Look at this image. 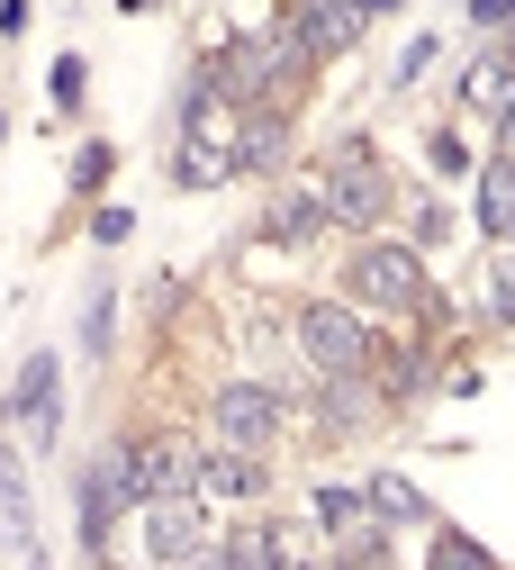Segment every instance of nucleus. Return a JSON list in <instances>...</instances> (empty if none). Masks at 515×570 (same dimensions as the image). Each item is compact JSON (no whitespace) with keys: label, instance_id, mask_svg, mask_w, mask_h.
I'll return each mask as SVG.
<instances>
[{"label":"nucleus","instance_id":"obj_14","mask_svg":"<svg viewBox=\"0 0 515 570\" xmlns=\"http://www.w3.org/2000/svg\"><path fill=\"white\" fill-rule=\"evenodd\" d=\"M317 227H326V199H317V190H280L271 218H263V236H280V245H299V236H317Z\"/></svg>","mask_w":515,"mask_h":570},{"label":"nucleus","instance_id":"obj_26","mask_svg":"<svg viewBox=\"0 0 515 570\" xmlns=\"http://www.w3.org/2000/svg\"><path fill=\"white\" fill-rule=\"evenodd\" d=\"M28 28V0H0V37H19Z\"/></svg>","mask_w":515,"mask_h":570},{"label":"nucleus","instance_id":"obj_4","mask_svg":"<svg viewBox=\"0 0 515 570\" xmlns=\"http://www.w3.org/2000/svg\"><path fill=\"white\" fill-rule=\"evenodd\" d=\"M317 199H326V218H344V227H372L380 208H389V173H380L372 155H362V136H353V146H344V155L326 164Z\"/></svg>","mask_w":515,"mask_h":570},{"label":"nucleus","instance_id":"obj_8","mask_svg":"<svg viewBox=\"0 0 515 570\" xmlns=\"http://www.w3.org/2000/svg\"><path fill=\"white\" fill-rule=\"evenodd\" d=\"M362 0H299V10H289V37H299V55L308 63H326V55H344L353 37H362Z\"/></svg>","mask_w":515,"mask_h":570},{"label":"nucleus","instance_id":"obj_15","mask_svg":"<svg viewBox=\"0 0 515 570\" xmlns=\"http://www.w3.org/2000/svg\"><path fill=\"white\" fill-rule=\"evenodd\" d=\"M0 543H37V517H28V480L10 462V444H0Z\"/></svg>","mask_w":515,"mask_h":570},{"label":"nucleus","instance_id":"obj_22","mask_svg":"<svg viewBox=\"0 0 515 570\" xmlns=\"http://www.w3.org/2000/svg\"><path fill=\"white\" fill-rule=\"evenodd\" d=\"M471 91H479V100H488V109H497V100H506V91H515V73H506V63H479V82H471Z\"/></svg>","mask_w":515,"mask_h":570},{"label":"nucleus","instance_id":"obj_27","mask_svg":"<svg viewBox=\"0 0 515 570\" xmlns=\"http://www.w3.org/2000/svg\"><path fill=\"white\" fill-rule=\"evenodd\" d=\"M497 118H506V136H515V91H506V100H497Z\"/></svg>","mask_w":515,"mask_h":570},{"label":"nucleus","instance_id":"obj_7","mask_svg":"<svg viewBox=\"0 0 515 570\" xmlns=\"http://www.w3.org/2000/svg\"><path fill=\"white\" fill-rule=\"evenodd\" d=\"M10 416L28 425V444H55L63 435V363H55V353H28V372L10 390Z\"/></svg>","mask_w":515,"mask_h":570},{"label":"nucleus","instance_id":"obj_21","mask_svg":"<svg viewBox=\"0 0 515 570\" xmlns=\"http://www.w3.org/2000/svg\"><path fill=\"white\" fill-rule=\"evenodd\" d=\"M82 91H91V82H82V55H63V63H55V100L82 109Z\"/></svg>","mask_w":515,"mask_h":570},{"label":"nucleus","instance_id":"obj_11","mask_svg":"<svg viewBox=\"0 0 515 570\" xmlns=\"http://www.w3.org/2000/svg\"><path fill=\"white\" fill-rule=\"evenodd\" d=\"M145 543H155L164 561L199 552V543H208V517H199V498H155V508H145Z\"/></svg>","mask_w":515,"mask_h":570},{"label":"nucleus","instance_id":"obj_16","mask_svg":"<svg viewBox=\"0 0 515 570\" xmlns=\"http://www.w3.org/2000/svg\"><path fill=\"white\" fill-rule=\"evenodd\" d=\"M479 227L488 236H515V164H488L479 173Z\"/></svg>","mask_w":515,"mask_h":570},{"label":"nucleus","instance_id":"obj_24","mask_svg":"<svg viewBox=\"0 0 515 570\" xmlns=\"http://www.w3.org/2000/svg\"><path fill=\"white\" fill-rule=\"evenodd\" d=\"M471 19H479V28H497V19L515 28V0H471Z\"/></svg>","mask_w":515,"mask_h":570},{"label":"nucleus","instance_id":"obj_20","mask_svg":"<svg viewBox=\"0 0 515 570\" xmlns=\"http://www.w3.org/2000/svg\"><path fill=\"white\" fill-rule=\"evenodd\" d=\"M109 326H118V299L91 291V308H82V353H109Z\"/></svg>","mask_w":515,"mask_h":570},{"label":"nucleus","instance_id":"obj_23","mask_svg":"<svg viewBox=\"0 0 515 570\" xmlns=\"http://www.w3.org/2000/svg\"><path fill=\"white\" fill-rule=\"evenodd\" d=\"M72 181H82V190H100V181H109V146H91L82 164H72Z\"/></svg>","mask_w":515,"mask_h":570},{"label":"nucleus","instance_id":"obj_28","mask_svg":"<svg viewBox=\"0 0 515 570\" xmlns=\"http://www.w3.org/2000/svg\"><path fill=\"white\" fill-rule=\"evenodd\" d=\"M335 570H353V561H335Z\"/></svg>","mask_w":515,"mask_h":570},{"label":"nucleus","instance_id":"obj_13","mask_svg":"<svg viewBox=\"0 0 515 570\" xmlns=\"http://www.w3.org/2000/svg\"><path fill=\"white\" fill-rule=\"evenodd\" d=\"M217 561H227V570H299V561H289V534H280V525H236L227 543H217Z\"/></svg>","mask_w":515,"mask_h":570},{"label":"nucleus","instance_id":"obj_10","mask_svg":"<svg viewBox=\"0 0 515 570\" xmlns=\"http://www.w3.org/2000/svg\"><path fill=\"white\" fill-rule=\"evenodd\" d=\"M118 508H136V498H127V471H118V453H100V462L82 471V543H109Z\"/></svg>","mask_w":515,"mask_h":570},{"label":"nucleus","instance_id":"obj_19","mask_svg":"<svg viewBox=\"0 0 515 570\" xmlns=\"http://www.w3.org/2000/svg\"><path fill=\"white\" fill-rule=\"evenodd\" d=\"M425 570H497V561H488L471 534H453V525H444V534H434V561H425Z\"/></svg>","mask_w":515,"mask_h":570},{"label":"nucleus","instance_id":"obj_17","mask_svg":"<svg viewBox=\"0 0 515 570\" xmlns=\"http://www.w3.org/2000/svg\"><path fill=\"white\" fill-rule=\"evenodd\" d=\"M372 508H380L389 525H425V517H434V508H425V498H416L407 480H372Z\"/></svg>","mask_w":515,"mask_h":570},{"label":"nucleus","instance_id":"obj_5","mask_svg":"<svg viewBox=\"0 0 515 570\" xmlns=\"http://www.w3.org/2000/svg\"><path fill=\"white\" fill-rule=\"evenodd\" d=\"M353 299H362V308H416V299H425L416 245H362V254H353Z\"/></svg>","mask_w":515,"mask_h":570},{"label":"nucleus","instance_id":"obj_25","mask_svg":"<svg viewBox=\"0 0 515 570\" xmlns=\"http://www.w3.org/2000/svg\"><path fill=\"white\" fill-rule=\"evenodd\" d=\"M172 570H227V561H217V543H199V552H181Z\"/></svg>","mask_w":515,"mask_h":570},{"label":"nucleus","instance_id":"obj_12","mask_svg":"<svg viewBox=\"0 0 515 570\" xmlns=\"http://www.w3.org/2000/svg\"><path fill=\"white\" fill-rule=\"evenodd\" d=\"M236 173H289V118H280V109H254V118H245Z\"/></svg>","mask_w":515,"mask_h":570},{"label":"nucleus","instance_id":"obj_3","mask_svg":"<svg viewBox=\"0 0 515 570\" xmlns=\"http://www.w3.org/2000/svg\"><path fill=\"white\" fill-rule=\"evenodd\" d=\"M299 344H308V363H317L326 381L372 372V335H362V308H344V299H317V308L299 317Z\"/></svg>","mask_w":515,"mask_h":570},{"label":"nucleus","instance_id":"obj_9","mask_svg":"<svg viewBox=\"0 0 515 570\" xmlns=\"http://www.w3.org/2000/svg\"><path fill=\"white\" fill-rule=\"evenodd\" d=\"M190 498H263V462L254 453H227V444H199Z\"/></svg>","mask_w":515,"mask_h":570},{"label":"nucleus","instance_id":"obj_2","mask_svg":"<svg viewBox=\"0 0 515 570\" xmlns=\"http://www.w3.org/2000/svg\"><path fill=\"white\" fill-rule=\"evenodd\" d=\"M280 390H254V381H236V390H217V407H208V444H227V453H271L280 444Z\"/></svg>","mask_w":515,"mask_h":570},{"label":"nucleus","instance_id":"obj_18","mask_svg":"<svg viewBox=\"0 0 515 570\" xmlns=\"http://www.w3.org/2000/svg\"><path fill=\"white\" fill-rule=\"evenodd\" d=\"M317 416H326V435H353V425H362V372L353 381H326V407Z\"/></svg>","mask_w":515,"mask_h":570},{"label":"nucleus","instance_id":"obj_6","mask_svg":"<svg viewBox=\"0 0 515 570\" xmlns=\"http://www.w3.org/2000/svg\"><path fill=\"white\" fill-rule=\"evenodd\" d=\"M208 100H217L208 82H199V91L181 100V146H190V155L172 164L181 181H227V173H236V146H227V127H217V118H208Z\"/></svg>","mask_w":515,"mask_h":570},{"label":"nucleus","instance_id":"obj_1","mask_svg":"<svg viewBox=\"0 0 515 570\" xmlns=\"http://www.w3.org/2000/svg\"><path fill=\"white\" fill-rule=\"evenodd\" d=\"M299 37L289 28H271V37H245V46H227L208 63V91H236V100H263V91H280V73H299Z\"/></svg>","mask_w":515,"mask_h":570}]
</instances>
